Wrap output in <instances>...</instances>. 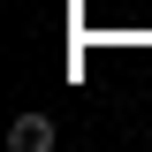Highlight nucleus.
<instances>
[{"mask_svg":"<svg viewBox=\"0 0 152 152\" xmlns=\"http://www.w3.org/2000/svg\"><path fill=\"white\" fill-rule=\"evenodd\" d=\"M8 145L15 152H53V122H46V114H15V122H8Z\"/></svg>","mask_w":152,"mask_h":152,"instance_id":"obj_1","label":"nucleus"}]
</instances>
